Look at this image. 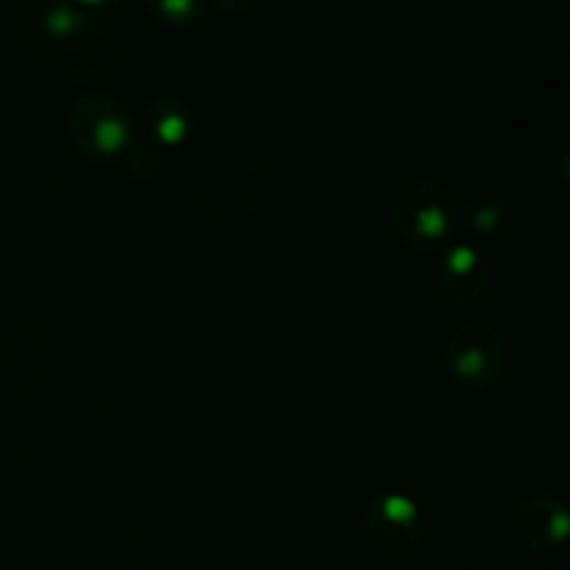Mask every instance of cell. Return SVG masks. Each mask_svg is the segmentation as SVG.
I'll use <instances>...</instances> for the list:
<instances>
[{"instance_id":"obj_12","label":"cell","mask_w":570,"mask_h":570,"mask_svg":"<svg viewBox=\"0 0 570 570\" xmlns=\"http://www.w3.org/2000/svg\"><path fill=\"white\" fill-rule=\"evenodd\" d=\"M72 3L83 6V9H89V11H95V9H104V6L117 3V0H72Z\"/></svg>"},{"instance_id":"obj_5","label":"cell","mask_w":570,"mask_h":570,"mask_svg":"<svg viewBox=\"0 0 570 570\" xmlns=\"http://www.w3.org/2000/svg\"><path fill=\"white\" fill-rule=\"evenodd\" d=\"M434 278H438V289L451 304L468 306L488 295L490 284H493V271L482 250L468 243H454L440 259Z\"/></svg>"},{"instance_id":"obj_7","label":"cell","mask_w":570,"mask_h":570,"mask_svg":"<svg viewBox=\"0 0 570 570\" xmlns=\"http://www.w3.org/2000/svg\"><path fill=\"white\" fill-rule=\"evenodd\" d=\"M142 131L148 137L145 142L154 145L156 150L178 148L189 137V131H193V111L187 109V104L170 98V95L156 98L154 104L145 106Z\"/></svg>"},{"instance_id":"obj_9","label":"cell","mask_w":570,"mask_h":570,"mask_svg":"<svg viewBox=\"0 0 570 570\" xmlns=\"http://www.w3.org/2000/svg\"><path fill=\"white\" fill-rule=\"evenodd\" d=\"M510 220V204L501 193L473 195L460 209V226H468L473 234H493Z\"/></svg>"},{"instance_id":"obj_4","label":"cell","mask_w":570,"mask_h":570,"mask_svg":"<svg viewBox=\"0 0 570 570\" xmlns=\"http://www.w3.org/2000/svg\"><path fill=\"white\" fill-rule=\"evenodd\" d=\"M362 529L376 549L406 554L423 538L421 507L404 493H379L362 512Z\"/></svg>"},{"instance_id":"obj_10","label":"cell","mask_w":570,"mask_h":570,"mask_svg":"<svg viewBox=\"0 0 570 570\" xmlns=\"http://www.w3.org/2000/svg\"><path fill=\"white\" fill-rule=\"evenodd\" d=\"M145 6L167 28H189L209 11V0H145Z\"/></svg>"},{"instance_id":"obj_3","label":"cell","mask_w":570,"mask_h":570,"mask_svg":"<svg viewBox=\"0 0 570 570\" xmlns=\"http://www.w3.org/2000/svg\"><path fill=\"white\" fill-rule=\"evenodd\" d=\"M443 360L456 382L471 390H488L510 371V343L493 323L468 321L445 337Z\"/></svg>"},{"instance_id":"obj_6","label":"cell","mask_w":570,"mask_h":570,"mask_svg":"<svg viewBox=\"0 0 570 570\" xmlns=\"http://www.w3.org/2000/svg\"><path fill=\"white\" fill-rule=\"evenodd\" d=\"M512 529L527 549L540 551V554L560 549L568 540L570 529L568 504L554 495H534L518 507Z\"/></svg>"},{"instance_id":"obj_2","label":"cell","mask_w":570,"mask_h":570,"mask_svg":"<svg viewBox=\"0 0 570 570\" xmlns=\"http://www.w3.org/2000/svg\"><path fill=\"white\" fill-rule=\"evenodd\" d=\"M67 137L92 159H117L134 145L128 106L109 92H83L67 109Z\"/></svg>"},{"instance_id":"obj_8","label":"cell","mask_w":570,"mask_h":570,"mask_svg":"<svg viewBox=\"0 0 570 570\" xmlns=\"http://www.w3.org/2000/svg\"><path fill=\"white\" fill-rule=\"evenodd\" d=\"M33 26L50 42H72L83 39L98 28L95 11L72 3V0H45L33 11Z\"/></svg>"},{"instance_id":"obj_1","label":"cell","mask_w":570,"mask_h":570,"mask_svg":"<svg viewBox=\"0 0 570 570\" xmlns=\"http://www.w3.org/2000/svg\"><path fill=\"white\" fill-rule=\"evenodd\" d=\"M393 228L410 248L438 250L460 234V204L438 181H415L393 200Z\"/></svg>"},{"instance_id":"obj_11","label":"cell","mask_w":570,"mask_h":570,"mask_svg":"<svg viewBox=\"0 0 570 570\" xmlns=\"http://www.w3.org/2000/svg\"><path fill=\"white\" fill-rule=\"evenodd\" d=\"M209 3H215L223 11H245L248 6H254V0H209Z\"/></svg>"}]
</instances>
